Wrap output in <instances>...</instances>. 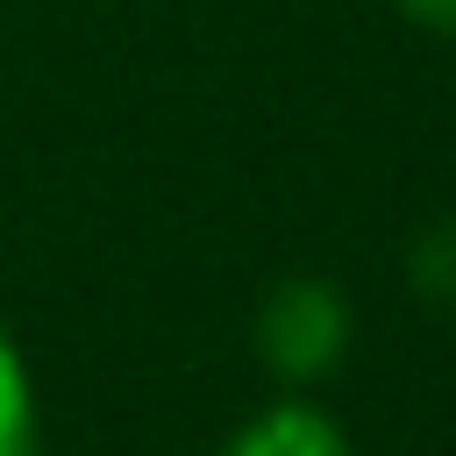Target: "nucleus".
Instances as JSON below:
<instances>
[{
    "instance_id": "f257e3e1",
    "label": "nucleus",
    "mask_w": 456,
    "mask_h": 456,
    "mask_svg": "<svg viewBox=\"0 0 456 456\" xmlns=\"http://www.w3.org/2000/svg\"><path fill=\"white\" fill-rule=\"evenodd\" d=\"M349 356V299L328 278H278L256 306V363L278 385H321Z\"/></svg>"
},
{
    "instance_id": "f03ea898",
    "label": "nucleus",
    "mask_w": 456,
    "mask_h": 456,
    "mask_svg": "<svg viewBox=\"0 0 456 456\" xmlns=\"http://www.w3.org/2000/svg\"><path fill=\"white\" fill-rule=\"evenodd\" d=\"M221 456H349V435L314 399H271L221 442Z\"/></svg>"
},
{
    "instance_id": "7ed1b4c3",
    "label": "nucleus",
    "mask_w": 456,
    "mask_h": 456,
    "mask_svg": "<svg viewBox=\"0 0 456 456\" xmlns=\"http://www.w3.org/2000/svg\"><path fill=\"white\" fill-rule=\"evenodd\" d=\"M28 449H36V385L14 335L0 328V456H28Z\"/></svg>"
},
{
    "instance_id": "20e7f679",
    "label": "nucleus",
    "mask_w": 456,
    "mask_h": 456,
    "mask_svg": "<svg viewBox=\"0 0 456 456\" xmlns=\"http://www.w3.org/2000/svg\"><path fill=\"white\" fill-rule=\"evenodd\" d=\"M406 271H413V292L442 314H456V221H435L420 228V242L406 249Z\"/></svg>"
},
{
    "instance_id": "39448f33",
    "label": "nucleus",
    "mask_w": 456,
    "mask_h": 456,
    "mask_svg": "<svg viewBox=\"0 0 456 456\" xmlns=\"http://www.w3.org/2000/svg\"><path fill=\"white\" fill-rule=\"evenodd\" d=\"M392 7L428 36H456V0H392Z\"/></svg>"
}]
</instances>
